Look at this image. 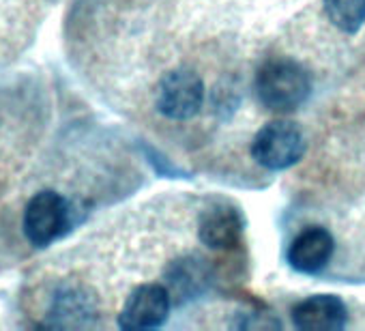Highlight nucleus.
<instances>
[{"instance_id": "obj_1", "label": "nucleus", "mask_w": 365, "mask_h": 331, "mask_svg": "<svg viewBox=\"0 0 365 331\" xmlns=\"http://www.w3.org/2000/svg\"><path fill=\"white\" fill-rule=\"evenodd\" d=\"M254 88L267 110L286 114L307 101L312 95V78L297 61L273 58L258 69Z\"/></svg>"}, {"instance_id": "obj_2", "label": "nucleus", "mask_w": 365, "mask_h": 331, "mask_svg": "<svg viewBox=\"0 0 365 331\" xmlns=\"http://www.w3.org/2000/svg\"><path fill=\"white\" fill-rule=\"evenodd\" d=\"M305 148L307 142L299 125L292 121H271L254 136L252 157L262 168L279 173L299 163Z\"/></svg>"}, {"instance_id": "obj_3", "label": "nucleus", "mask_w": 365, "mask_h": 331, "mask_svg": "<svg viewBox=\"0 0 365 331\" xmlns=\"http://www.w3.org/2000/svg\"><path fill=\"white\" fill-rule=\"evenodd\" d=\"M155 103L159 114L170 121H190L202 110L205 82L194 69H172L161 78Z\"/></svg>"}, {"instance_id": "obj_4", "label": "nucleus", "mask_w": 365, "mask_h": 331, "mask_svg": "<svg viewBox=\"0 0 365 331\" xmlns=\"http://www.w3.org/2000/svg\"><path fill=\"white\" fill-rule=\"evenodd\" d=\"M71 224L69 203L52 192L43 190L35 194L24 211V235L35 248H48L65 235Z\"/></svg>"}, {"instance_id": "obj_5", "label": "nucleus", "mask_w": 365, "mask_h": 331, "mask_svg": "<svg viewBox=\"0 0 365 331\" xmlns=\"http://www.w3.org/2000/svg\"><path fill=\"white\" fill-rule=\"evenodd\" d=\"M172 307V297L161 284H142L125 301L118 314V327L125 331H142L161 327Z\"/></svg>"}, {"instance_id": "obj_6", "label": "nucleus", "mask_w": 365, "mask_h": 331, "mask_svg": "<svg viewBox=\"0 0 365 331\" xmlns=\"http://www.w3.org/2000/svg\"><path fill=\"white\" fill-rule=\"evenodd\" d=\"M245 233V218L230 200H213L202 209L198 220V237L211 250L237 248Z\"/></svg>"}, {"instance_id": "obj_7", "label": "nucleus", "mask_w": 365, "mask_h": 331, "mask_svg": "<svg viewBox=\"0 0 365 331\" xmlns=\"http://www.w3.org/2000/svg\"><path fill=\"white\" fill-rule=\"evenodd\" d=\"M346 322L348 307L337 295H312L292 307V325L301 331H339Z\"/></svg>"}, {"instance_id": "obj_8", "label": "nucleus", "mask_w": 365, "mask_h": 331, "mask_svg": "<svg viewBox=\"0 0 365 331\" xmlns=\"http://www.w3.org/2000/svg\"><path fill=\"white\" fill-rule=\"evenodd\" d=\"M333 252H335L333 235L322 226H309L292 239L286 258L297 273L314 275L329 265Z\"/></svg>"}, {"instance_id": "obj_9", "label": "nucleus", "mask_w": 365, "mask_h": 331, "mask_svg": "<svg viewBox=\"0 0 365 331\" xmlns=\"http://www.w3.org/2000/svg\"><path fill=\"white\" fill-rule=\"evenodd\" d=\"M211 286V267L205 258L190 254L176 258L165 271V288L172 303H187Z\"/></svg>"}, {"instance_id": "obj_10", "label": "nucleus", "mask_w": 365, "mask_h": 331, "mask_svg": "<svg viewBox=\"0 0 365 331\" xmlns=\"http://www.w3.org/2000/svg\"><path fill=\"white\" fill-rule=\"evenodd\" d=\"M97 318V301L82 286H61L54 292L48 325L50 327H88Z\"/></svg>"}, {"instance_id": "obj_11", "label": "nucleus", "mask_w": 365, "mask_h": 331, "mask_svg": "<svg viewBox=\"0 0 365 331\" xmlns=\"http://www.w3.org/2000/svg\"><path fill=\"white\" fill-rule=\"evenodd\" d=\"M329 22L346 35H356L365 24V0H322Z\"/></svg>"}]
</instances>
